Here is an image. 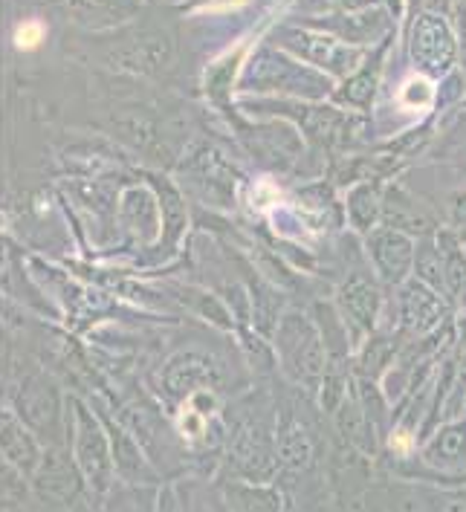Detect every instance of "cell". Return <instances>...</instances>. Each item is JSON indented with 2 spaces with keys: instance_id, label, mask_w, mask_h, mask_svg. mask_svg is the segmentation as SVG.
<instances>
[{
  "instance_id": "obj_2",
  "label": "cell",
  "mask_w": 466,
  "mask_h": 512,
  "mask_svg": "<svg viewBox=\"0 0 466 512\" xmlns=\"http://www.w3.org/2000/svg\"><path fill=\"white\" fill-rule=\"evenodd\" d=\"M47 38V29L41 21H24L21 27L15 29V44L18 50H38Z\"/></svg>"
},
{
  "instance_id": "obj_1",
  "label": "cell",
  "mask_w": 466,
  "mask_h": 512,
  "mask_svg": "<svg viewBox=\"0 0 466 512\" xmlns=\"http://www.w3.org/2000/svg\"><path fill=\"white\" fill-rule=\"evenodd\" d=\"M3 449H6V458L24 469H32L35 463V449H32V440H27L24 434L15 429V423H3Z\"/></svg>"
}]
</instances>
